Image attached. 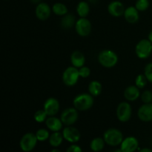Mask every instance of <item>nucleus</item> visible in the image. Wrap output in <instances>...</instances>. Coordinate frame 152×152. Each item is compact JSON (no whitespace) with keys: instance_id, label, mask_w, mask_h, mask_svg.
Masks as SVG:
<instances>
[{"instance_id":"f257e3e1","label":"nucleus","mask_w":152,"mask_h":152,"mask_svg":"<svg viewBox=\"0 0 152 152\" xmlns=\"http://www.w3.org/2000/svg\"><path fill=\"white\" fill-rule=\"evenodd\" d=\"M94 96L90 94H80L77 95L73 100V105L77 110L85 111L89 110L94 105Z\"/></svg>"},{"instance_id":"f03ea898","label":"nucleus","mask_w":152,"mask_h":152,"mask_svg":"<svg viewBox=\"0 0 152 152\" xmlns=\"http://www.w3.org/2000/svg\"><path fill=\"white\" fill-rule=\"evenodd\" d=\"M118 56L111 50H103L98 55V62L102 66L111 68L115 66L118 62Z\"/></svg>"},{"instance_id":"7ed1b4c3","label":"nucleus","mask_w":152,"mask_h":152,"mask_svg":"<svg viewBox=\"0 0 152 152\" xmlns=\"http://www.w3.org/2000/svg\"><path fill=\"white\" fill-rule=\"evenodd\" d=\"M103 139L107 145L115 147L120 145L124 138L123 133L119 129L111 128L105 131L103 134Z\"/></svg>"},{"instance_id":"20e7f679","label":"nucleus","mask_w":152,"mask_h":152,"mask_svg":"<svg viewBox=\"0 0 152 152\" xmlns=\"http://www.w3.org/2000/svg\"><path fill=\"white\" fill-rule=\"evenodd\" d=\"M37 142L36 134L28 132L22 137L19 141V147L23 152H31L36 148Z\"/></svg>"},{"instance_id":"39448f33","label":"nucleus","mask_w":152,"mask_h":152,"mask_svg":"<svg viewBox=\"0 0 152 152\" xmlns=\"http://www.w3.org/2000/svg\"><path fill=\"white\" fill-rule=\"evenodd\" d=\"M80 77L78 68L70 66L67 68L62 74V82L66 86L72 87L77 84Z\"/></svg>"},{"instance_id":"423d86ee","label":"nucleus","mask_w":152,"mask_h":152,"mask_svg":"<svg viewBox=\"0 0 152 152\" xmlns=\"http://www.w3.org/2000/svg\"><path fill=\"white\" fill-rule=\"evenodd\" d=\"M135 53L140 59H147L152 53V43L148 39L140 40L135 47Z\"/></svg>"},{"instance_id":"0eeeda50","label":"nucleus","mask_w":152,"mask_h":152,"mask_svg":"<svg viewBox=\"0 0 152 152\" xmlns=\"http://www.w3.org/2000/svg\"><path fill=\"white\" fill-rule=\"evenodd\" d=\"M132 108L130 104L127 102H122L117 105L116 114L117 117L122 123H126L131 119Z\"/></svg>"},{"instance_id":"6e6552de","label":"nucleus","mask_w":152,"mask_h":152,"mask_svg":"<svg viewBox=\"0 0 152 152\" xmlns=\"http://www.w3.org/2000/svg\"><path fill=\"white\" fill-rule=\"evenodd\" d=\"M78 110L75 108H68L64 110L60 116L63 125L66 126H73L78 120Z\"/></svg>"},{"instance_id":"1a4fd4ad","label":"nucleus","mask_w":152,"mask_h":152,"mask_svg":"<svg viewBox=\"0 0 152 152\" xmlns=\"http://www.w3.org/2000/svg\"><path fill=\"white\" fill-rule=\"evenodd\" d=\"M92 25L90 21L86 18H80L76 22L75 30L79 36L83 37H88L91 32Z\"/></svg>"},{"instance_id":"9d476101","label":"nucleus","mask_w":152,"mask_h":152,"mask_svg":"<svg viewBox=\"0 0 152 152\" xmlns=\"http://www.w3.org/2000/svg\"><path fill=\"white\" fill-rule=\"evenodd\" d=\"M62 135H63L64 140L70 143L75 144L79 142L81 137L80 132L77 128L71 126H66L62 131Z\"/></svg>"},{"instance_id":"9b49d317","label":"nucleus","mask_w":152,"mask_h":152,"mask_svg":"<svg viewBox=\"0 0 152 152\" xmlns=\"http://www.w3.org/2000/svg\"><path fill=\"white\" fill-rule=\"evenodd\" d=\"M139 148V141L135 137H127L120 144V149L123 152H135Z\"/></svg>"},{"instance_id":"f8f14e48","label":"nucleus","mask_w":152,"mask_h":152,"mask_svg":"<svg viewBox=\"0 0 152 152\" xmlns=\"http://www.w3.org/2000/svg\"><path fill=\"white\" fill-rule=\"evenodd\" d=\"M59 102L56 98L50 97L45 100L43 109L45 111L48 117L55 116L59 111Z\"/></svg>"},{"instance_id":"ddd939ff","label":"nucleus","mask_w":152,"mask_h":152,"mask_svg":"<svg viewBox=\"0 0 152 152\" xmlns=\"http://www.w3.org/2000/svg\"><path fill=\"white\" fill-rule=\"evenodd\" d=\"M35 13L37 19L41 21H45L50 17L51 9L47 3L41 2L36 7Z\"/></svg>"},{"instance_id":"4468645a","label":"nucleus","mask_w":152,"mask_h":152,"mask_svg":"<svg viewBox=\"0 0 152 152\" xmlns=\"http://www.w3.org/2000/svg\"><path fill=\"white\" fill-rule=\"evenodd\" d=\"M138 117L142 122L152 121V103H144L138 109Z\"/></svg>"},{"instance_id":"2eb2a0df","label":"nucleus","mask_w":152,"mask_h":152,"mask_svg":"<svg viewBox=\"0 0 152 152\" xmlns=\"http://www.w3.org/2000/svg\"><path fill=\"white\" fill-rule=\"evenodd\" d=\"M124 4L120 1H113L109 3L108 6V11L111 16L114 17H120L124 15L125 13Z\"/></svg>"},{"instance_id":"dca6fc26","label":"nucleus","mask_w":152,"mask_h":152,"mask_svg":"<svg viewBox=\"0 0 152 152\" xmlns=\"http://www.w3.org/2000/svg\"><path fill=\"white\" fill-rule=\"evenodd\" d=\"M123 16L129 23L135 24L139 21V10L135 7V6H130L126 9Z\"/></svg>"},{"instance_id":"f3484780","label":"nucleus","mask_w":152,"mask_h":152,"mask_svg":"<svg viewBox=\"0 0 152 152\" xmlns=\"http://www.w3.org/2000/svg\"><path fill=\"white\" fill-rule=\"evenodd\" d=\"M45 123V126L48 129L53 132H59L62 129V126H63V123H62L61 119L57 118L54 116L48 117Z\"/></svg>"},{"instance_id":"a211bd4d","label":"nucleus","mask_w":152,"mask_h":152,"mask_svg":"<svg viewBox=\"0 0 152 152\" xmlns=\"http://www.w3.org/2000/svg\"><path fill=\"white\" fill-rule=\"evenodd\" d=\"M140 96V88H138L136 86H129L124 91V97L128 101L134 102L137 100Z\"/></svg>"},{"instance_id":"6ab92c4d","label":"nucleus","mask_w":152,"mask_h":152,"mask_svg":"<svg viewBox=\"0 0 152 152\" xmlns=\"http://www.w3.org/2000/svg\"><path fill=\"white\" fill-rule=\"evenodd\" d=\"M71 62L74 67L80 68L84 66L86 62V58L84 54L80 50H75L71 55Z\"/></svg>"},{"instance_id":"aec40b11","label":"nucleus","mask_w":152,"mask_h":152,"mask_svg":"<svg viewBox=\"0 0 152 152\" xmlns=\"http://www.w3.org/2000/svg\"><path fill=\"white\" fill-rule=\"evenodd\" d=\"M76 22L77 21H76L74 15L67 13L66 15L63 16V17L61 19V27L65 30H69L75 26Z\"/></svg>"},{"instance_id":"412c9836","label":"nucleus","mask_w":152,"mask_h":152,"mask_svg":"<svg viewBox=\"0 0 152 152\" xmlns=\"http://www.w3.org/2000/svg\"><path fill=\"white\" fill-rule=\"evenodd\" d=\"M63 135L62 133H60L59 132H53L50 135V137L48 139L49 144L51 145L53 148H57L63 142Z\"/></svg>"},{"instance_id":"4be33fe9","label":"nucleus","mask_w":152,"mask_h":152,"mask_svg":"<svg viewBox=\"0 0 152 152\" xmlns=\"http://www.w3.org/2000/svg\"><path fill=\"white\" fill-rule=\"evenodd\" d=\"M105 142L103 138L95 137L91 141L90 148L94 152H100L105 147Z\"/></svg>"},{"instance_id":"5701e85b","label":"nucleus","mask_w":152,"mask_h":152,"mask_svg":"<svg viewBox=\"0 0 152 152\" xmlns=\"http://www.w3.org/2000/svg\"><path fill=\"white\" fill-rule=\"evenodd\" d=\"M77 12L80 18H86L90 12V6L87 1H81L77 6Z\"/></svg>"},{"instance_id":"b1692460","label":"nucleus","mask_w":152,"mask_h":152,"mask_svg":"<svg viewBox=\"0 0 152 152\" xmlns=\"http://www.w3.org/2000/svg\"><path fill=\"white\" fill-rule=\"evenodd\" d=\"M102 90V84L99 81L93 80L88 85V92L93 96H97L101 94Z\"/></svg>"},{"instance_id":"393cba45","label":"nucleus","mask_w":152,"mask_h":152,"mask_svg":"<svg viewBox=\"0 0 152 152\" xmlns=\"http://www.w3.org/2000/svg\"><path fill=\"white\" fill-rule=\"evenodd\" d=\"M52 11L57 16H65L68 13V7L65 4L61 2H56L52 7Z\"/></svg>"},{"instance_id":"a878e982","label":"nucleus","mask_w":152,"mask_h":152,"mask_svg":"<svg viewBox=\"0 0 152 152\" xmlns=\"http://www.w3.org/2000/svg\"><path fill=\"white\" fill-rule=\"evenodd\" d=\"M36 136L37 140L39 142H45L48 140L50 137V134L49 132L45 129H39L36 132Z\"/></svg>"},{"instance_id":"bb28decb","label":"nucleus","mask_w":152,"mask_h":152,"mask_svg":"<svg viewBox=\"0 0 152 152\" xmlns=\"http://www.w3.org/2000/svg\"><path fill=\"white\" fill-rule=\"evenodd\" d=\"M147 83H148V80L145 74H139L135 79V86L140 89L145 88Z\"/></svg>"},{"instance_id":"cd10ccee","label":"nucleus","mask_w":152,"mask_h":152,"mask_svg":"<svg viewBox=\"0 0 152 152\" xmlns=\"http://www.w3.org/2000/svg\"><path fill=\"white\" fill-rule=\"evenodd\" d=\"M48 114L45 112L44 109L42 110H38L37 112L34 114V120L37 123H43V122H45L46 120L48 118Z\"/></svg>"},{"instance_id":"c85d7f7f","label":"nucleus","mask_w":152,"mask_h":152,"mask_svg":"<svg viewBox=\"0 0 152 152\" xmlns=\"http://www.w3.org/2000/svg\"><path fill=\"white\" fill-rule=\"evenodd\" d=\"M149 7V1L148 0H137L135 3V7L139 11H145Z\"/></svg>"},{"instance_id":"c756f323","label":"nucleus","mask_w":152,"mask_h":152,"mask_svg":"<svg viewBox=\"0 0 152 152\" xmlns=\"http://www.w3.org/2000/svg\"><path fill=\"white\" fill-rule=\"evenodd\" d=\"M141 100L144 103H151L152 102V92L151 91H145L140 95Z\"/></svg>"},{"instance_id":"7c9ffc66","label":"nucleus","mask_w":152,"mask_h":152,"mask_svg":"<svg viewBox=\"0 0 152 152\" xmlns=\"http://www.w3.org/2000/svg\"><path fill=\"white\" fill-rule=\"evenodd\" d=\"M144 74L146 77L148 81L152 83V62H150L145 65Z\"/></svg>"},{"instance_id":"2f4dec72","label":"nucleus","mask_w":152,"mask_h":152,"mask_svg":"<svg viewBox=\"0 0 152 152\" xmlns=\"http://www.w3.org/2000/svg\"><path fill=\"white\" fill-rule=\"evenodd\" d=\"M80 76L82 78H88L91 74V70L88 67L83 66L79 69Z\"/></svg>"},{"instance_id":"473e14b6","label":"nucleus","mask_w":152,"mask_h":152,"mask_svg":"<svg viewBox=\"0 0 152 152\" xmlns=\"http://www.w3.org/2000/svg\"><path fill=\"white\" fill-rule=\"evenodd\" d=\"M65 152H83L81 147L76 144H72L67 148Z\"/></svg>"},{"instance_id":"72a5a7b5","label":"nucleus","mask_w":152,"mask_h":152,"mask_svg":"<svg viewBox=\"0 0 152 152\" xmlns=\"http://www.w3.org/2000/svg\"><path fill=\"white\" fill-rule=\"evenodd\" d=\"M138 152H152V150L148 148H143L142 149H140Z\"/></svg>"},{"instance_id":"f704fd0d","label":"nucleus","mask_w":152,"mask_h":152,"mask_svg":"<svg viewBox=\"0 0 152 152\" xmlns=\"http://www.w3.org/2000/svg\"><path fill=\"white\" fill-rule=\"evenodd\" d=\"M42 0H31V1L34 4H39L42 2Z\"/></svg>"},{"instance_id":"c9c22d12","label":"nucleus","mask_w":152,"mask_h":152,"mask_svg":"<svg viewBox=\"0 0 152 152\" xmlns=\"http://www.w3.org/2000/svg\"><path fill=\"white\" fill-rule=\"evenodd\" d=\"M148 39L149 40V41L151 42L152 43V31H151V32H150L149 34H148Z\"/></svg>"},{"instance_id":"e433bc0d","label":"nucleus","mask_w":152,"mask_h":152,"mask_svg":"<svg viewBox=\"0 0 152 152\" xmlns=\"http://www.w3.org/2000/svg\"><path fill=\"white\" fill-rule=\"evenodd\" d=\"M50 152H61V151H59V149H57V148H53V149H52Z\"/></svg>"},{"instance_id":"4c0bfd02","label":"nucleus","mask_w":152,"mask_h":152,"mask_svg":"<svg viewBox=\"0 0 152 152\" xmlns=\"http://www.w3.org/2000/svg\"><path fill=\"white\" fill-rule=\"evenodd\" d=\"M111 152H123V151H122V150L120 149V148H117V149L114 150V151H112Z\"/></svg>"},{"instance_id":"58836bf2","label":"nucleus","mask_w":152,"mask_h":152,"mask_svg":"<svg viewBox=\"0 0 152 152\" xmlns=\"http://www.w3.org/2000/svg\"><path fill=\"white\" fill-rule=\"evenodd\" d=\"M88 1L91 3H96L97 1V0H88Z\"/></svg>"},{"instance_id":"ea45409f","label":"nucleus","mask_w":152,"mask_h":152,"mask_svg":"<svg viewBox=\"0 0 152 152\" xmlns=\"http://www.w3.org/2000/svg\"><path fill=\"white\" fill-rule=\"evenodd\" d=\"M151 146H152V142H151Z\"/></svg>"}]
</instances>
